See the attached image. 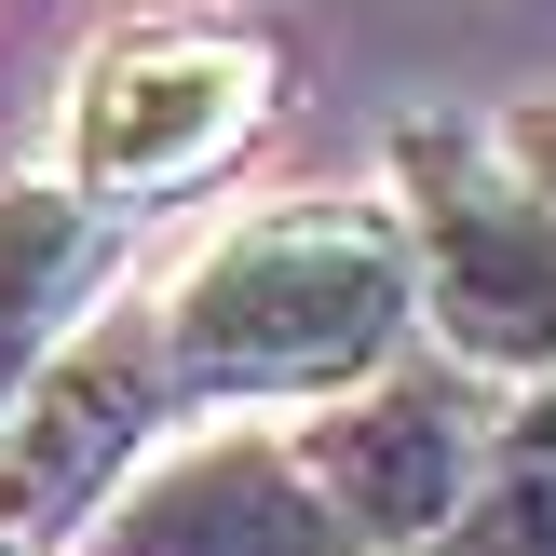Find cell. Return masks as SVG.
I'll use <instances>...</instances> for the list:
<instances>
[{
	"label": "cell",
	"mask_w": 556,
	"mask_h": 556,
	"mask_svg": "<svg viewBox=\"0 0 556 556\" xmlns=\"http://www.w3.org/2000/svg\"><path fill=\"white\" fill-rule=\"evenodd\" d=\"M81 556H380L313 489L286 421H204L81 530Z\"/></svg>",
	"instance_id": "obj_5"
},
{
	"label": "cell",
	"mask_w": 556,
	"mask_h": 556,
	"mask_svg": "<svg viewBox=\"0 0 556 556\" xmlns=\"http://www.w3.org/2000/svg\"><path fill=\"white\" fill-rule=\"evenodd\" d=\"M434 556H556V394H503L489 476L462 503V530Z\"/></svg>",
	"instance_id": "obj_7"
},
{
	"label": "cell",
	"mask_w": 556,
	"mask_h": 556,
	"mask_svg": "<svg viewBox=\"0 0 556 556\" xmlns=\"http://www.w3.org/2000/svg\"><path fill=\"white\" fill-rule=\"evenodd\" d=\"M489 150H503V177L556 217V109H516V123H489Z\"/></svg>",
	"instance_id": "obj_8"
},
{
	"label": "cell",
	"mask_w": 556,
	"mask_h": 556,
	"mask_svg": "<svg viewBox=\"0 0 556 556\" xmlns=\"http://www.w3.org/2000/svg\"><path fill=\"white\" fill-rule=\"evenodd\" d=\"M177 380H163V326L109 313L96 340H68L14 407H0V556H81L109 503L177 448Z\"/></svg>",
	"instance_id": "obj_3"
},
{
	"label": "cell",
	"mask_w": 556,
	"mask_h": 556,
	"mask_svg": "<svg viewBox=\"0 0 556 556\" xmlns=\"http://www.w3.org/2000/svg\"><path fill=\"white\" fill-rule=\"evenodd\" d=\"M286 109V54L258 27H123L81 54L68 109H54V177L109 217H150L177 190L231 177Z\"/></svg>",
	"instance_id": "obj_2"
},
{
	"label": "cell",
	"mask_w": 556,
	"mask_h": 556,
	"mask_svg": "<svg viewBox=\"0 0 556 556\" xmlns=\"http://www.w3.org/2000/svg\"><path fill=\"white\" fill-rule=\"evenodd\" d=\"M123 231H136V217L81 204L68 177H14V190H0V407H14L68 340L109 326Z\"/></svg>",
	"instance_id": "obj_6"
},
{
	"label": "cell",
	"mask_w": 556,
	"mask_h": 556,
	"mask_svg": "<svg viewBox=\"0 0 556 556\" xmlns=\"http://www.w3.org/2000/svg\"><path fill=\"white\" fill-rule=\"evenodd\" d=\"M286 434H299V462H313V489H326L380 556H434V543L462 530V503H476V476H489L503 394L462 380L448 353H407L394 380H367L353 407L286 421Z\"/></svg>",
	"instance_id": "obj_4"
},
{
	"label": "cell",
	"mask_w": 556,
	"mask_h": 556,
	"mask_svg": "<svg viewBox=\"0 0 556 556\" xmlns=\"http://www.w3.org/2000/svg\"><path fill=\"white\" fill-rule=\"evenodd\" d=\"M190 421H326L421 353V258L394 190L258 204L150 299Z\"/></svg>",
	"instance_id": "obj_1"
}]
</instances>
